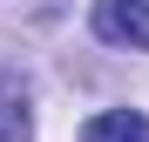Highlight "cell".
<instances>
[{
	"label": "cell",
	"mask_w": 149,
	"mask_h": 142,
	"mask_svg": "<svg viewBox=\"0 0 149 142\" xmlns=\"http://www.w3.org/2000/svg\"><path fill=\"white\" fill-rule=\"evenodd\" d=\"M95 34L115 41V47H149V0H102Z\"/></svg>",
	"instance_id": "obj_1"
},
{
	"label": "cell",
	"mask_w": 149,
	"mask_h": 142,
	"mask_svg": "<svg viewBox=\"0 0 149 142\" xmlns=\"http://www.w3.org/2000/svg\"><path fill=\"white\" fill-rule=\"evenodd\" d=\"M0 142H34V115H27V88L0 68Z\"/></svg>",
	"instance_id": "obj_2"
},
{
	"label": "cell",
	"mask_w": 149,
	"mask_h": 142,
	"mask_svg": "<svg viewBox=\"0 0 149 142\" xmlns=\"http://www.w3.org/2000/svg\"><path fill=\"white\" fill-rule=\"evenodd\" d=\"M81 142H149V115H136V108H109V115H95V122L81 129Z\"/></svg>",
	"instance_id": "obj_3"
}]
</instances>
